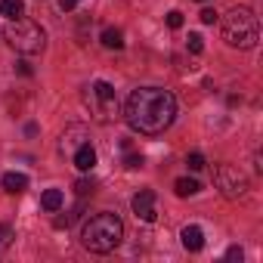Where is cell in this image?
Wrapping results in <instances>:
<instances>
[{"label":"cell","instance_id":"1","mask_svg":"<svg viewBox=\"0 0 263 263\" xmlns=\"http://www.w3.org/2000/svg\"><path fill=\"white\" fill-rule=\"evenodd\" d=\"M127 124L143 137H158L177 118V99L171 90L161 87H137L124 102Z\"/></svg>","mask_w":263,"mask_h":263},{"label":"cell","instance_id":"2","mask_svg":"<svg viewBox=\"0 0 263 263\" xmlns=\"http://www.w3.org/2000/svg\"><path fill=\"white\" fill-rule=\"evenodd\" d=\"M124 241V223L118 214L111 211H99L96 217H90L84 223V232H81V245L93 254H111L118 245Z\"/></svg>","mask_w":263,"mask_h":263},{"label":"cell","instance_id":"3","mask_svg":"<svg viewBox=\"0 0 263 263\" xmlns=\"http://www.w3.org/2000/svg\"><path fill=\"white\" fill-rule=\"evenodd\" d=\"M257 37H260V25H257L254 10L232 7L223 16V41L229 47H235V50H254L257 47Z\"/></svg>","mask_w":263,"mask_h":263},{"label":"cell","instance_id":"4","mask_svg":"<svg viewBox=\"0 0 263 263\" xmlns=\"http://www.w3.org/2000/svg\"><path fill=\"white\" fill-rule=\"evenodd\" d=\"M7 41H10V47H13L16 53H22V56H37V53H44V47H47L44 28H41L37 22H31V19H13L10 28H7Z\"/></svg>","mask_w":263,"mask_h":263},{"label":"cell","instance_id":"5","mask_svg":"<svg viewBox=\"0 0 263 263\" xmlns=\"http://www.w3.org/2000/svg\"><path fill=\"white\" fill-rule=\"evenodd\" d=\"M87 105H90V111L96 115V118H102V121H108L115 111H118V99H115V87L108 84V81H96L93 87H87Z\"/></svg>","mask_w":263,"mask_h":263},{"label":"cell","instance_id":"6","mask_svg":"<svg viewBox=\"0 0 263 263\" xmlns=\"http://www.w3.org/2000/svg\"><path fill=\"white\" fill-rule=\"evenodd\" d=\"M214 183H217V189H220L226 198H241V195L248 192V177H245L238 167H232V164H217Z\"/></svg>","mask_w":263,"mask_h":263},{"label":"cell","instance_id":"7","mask_svg":"<svg viewBox=\"0 0 263 263\" xmlns=\"http://www.w3.org/2000/svg\"><path fill=\"white\" fill-rule=\"evenodd\" d=\"M134 214H137L143 223H152V220L158 217V211H155V192H152V189H140V192L134 195Z\"/></svg>","mask_w":263,"mask_h":263},{"label":"cell","instance_id":"8","mask_svg":"<svg viewBox=\"0 0 263 263\" xmlns=\"http://www.w3.org/2000/svg\"><path fill=\"white\" fill-rule=\"evenodd\" d=\"M84 143H87V127H81V124H71L62 134V152H74Z\"/></svg>","mask_w":263,"mask_h":263},{"label":"cell","instance_id":"9","mask_svg":"<svg viewBox=\"0 0 263 263\" xmlns=\"http://www.w3.org/2000/svg\"><path fill=\"white\" fill-rule=\"evenodd\" d=\"M71 158H74V167H78V171H84V174L96 167V149H93L90 143H84V146H78V149L71 152Z\"/></svg>","mask_w":263,"mask_h":263},{"label":"cell","instance_id":"10","mask_svg":"<svg viewBox=\"0 0 263 263\" xmlns=\"http://www.w3.org/2000/svg\"><path fill=\"white\" fill-rule=\"evenodd\" d=\"M180 241H183V248L186 251H201L204 248V232L198 229V226H183V232H180Z\"/></svg>","mask_w":263,"mask_h":263},{"label":"cell","instance_id":"11","mask_svg":"<svg viewBox=\"0 0 263 263\" xmlns=\"http://www.w3.org/2000/svg\"><path fill=\"white\" fill-rule=\"evenodd\" d=\"M0 186H4L10 195H19V192H25V189H28V177H25V174H16V171H10V174H4Z\"/></svg>","mask_w":263,"mask_h":263},{"label":"cell","instance_id":"12","mask_svg":"<svg viewBox=\"0 0 263 263\" xmlns=\"http://www.w3.org/2000/svg\"><path fill=\"white\" fill-rule=\"evenodd\" d=\"M0 16H7L10 22L22 19L25 16V0H0Z\"/></svg>","mask_w":263,"mask_h":263},{"label":"cell","instance_id":"13","mask_svg":"<svg viewBox=\"0 0 263 263\" xmlns=\"http://www.w3.org/2000/svg\"><path fill=\"white\" fill-rule=\"evenodd\" d=\"M99 41H102L105 50H121V47H124V34H121V28H105V31L99 34Z\"/></svg>","mask_w":263,"mask_h":263},{"label":"cell","instance_id":"14","mask_svg":"<svg viewBox=\"0 0 263 263\" xmlns=\"http://www.w3.org/2000/svg\"><path fill=\"white\" fill-rule=\"evenodd\" d=\"M62 201H65V195H62L59 189H47V192L41 195V208H44V211H50V214H53V211H59V208H62Z\"/></svg>","mask_w":263,"mask_h":263},{"label":"cell","instance_id":"15","mask_svg":"<svg viewBox=\"0 0 263 263\" xmlns=\"http://www.w3.org/2000/svg\"><path fill=\"white\" fill-rule=\"evenodd\" d=\"M174 189H177L180 198H189V195H195L201 186H198V180H192V177H180V180L174 183Z\"/></svg>","mask_w":263,"mask_h":263},{"label":"cell","instance_id":"16","mask_svg":"<svg viewBox=\"0 0 263 263\" xmlns=\"http://www.w3.org/2000/svg\"><path fill=\"white\" fill-rule=\"evenodd\" d=\"M186 167H189V171H201V167H204V155H201V152H192V155L186 158Z\"/></svg>","mask_w":263,"mask_h":263},{"label":"cell","instance_id":"17","mask_svg":"<svg viewBox=\"0 0 263 263\" xmlns=\"http://www.w3.org/2000/svg\"><path fill=\"white\" fill-rule=\"evenodd\" d=\"M124 164H127L130 171H137V167H143V155H137V152H127V155H124Z\"/></svg>","mask_w":263,"mask_h":263},{"label":"cell","instance_id":"18","mask_svg":"<svg viewBox=\"0 0 263 263\" xmlns=\"http://www.w3.org/2000/svg\"><path fill=\"white\" fill-rule=\"evenodd\" d=\"M167 28H174V31L183 28V13H180V10H171V13H167Z\"/></svg>","mask_w":263,"mask_h":263},{"label":"cell","instance_id":"19","mask_svg":"<svg viewBox=\"0 0 263 263\" xmlns=\"http://www.w3.org/2000/svg\"><path fill=\"white\" fill-rule=\"evenodd\" d=\"M186 47H189L192 53H201V50H204V37H201V34H189V41H186Z\"/></svg>","mask_w":263,"mask_h":263},{"label":"cell","instance_id":"20","mask_svg":"<svg viewBox=\"0 0 263 263\" xmlns=\"http://www.w3.org/2000/svg\"><path fill=\"white\" fill-rule=\"evenodd\" d=\"M74 192H78L81 198L90 195V192H93V180H78V183H74Z\"/></svg>","mask_w":263,"mask_h":263},{"label":"cell","instance_id":"21","mask_svg":"<svg viewBox=\"0 0 263 263\" xmlns=\"http://www.w3.org/2000/svg\"><path fill=\"white\" fill-rule=\"evenodd\" d=\"M13 241V226H0V248H7Z\"/></svg>","mask_w":263,"mask_h":263},{"label":"cell","instance_id":"22","mask_svg":"<svg viewBox=\"0 0 263 263\" xmlns=\"http://www.w3.org/2000/svg\"><path fill=\"white\" fill-rule=\"evenodd\" d=\"M201 22H204V25H214V22H217V13H214V10H201Z\"/></svg>","mask_w":263,"mask_h":263},{"label":"cell","instance_id":"23","mask_svg":"<svg viewBox=\"0 0 263 263\" xmlns=\"http://www.w3.org/2000/svg\"><path fill=\"white\" fill-rule=\"evenodd\" d=\"M16 65H19V74H25V78H31V74H34V68H31L25 59H22V62H16Z\"/></svg>","mask_w":263,"mask_h":263},{"label":"cell","instance_id":"24","mask_svg":"<svg viewBox=\"0 0 263 263\" xmlns=\"http://www.w3.org/2000/svg\"><path fill=\"white\" fill-rule=\"evenodd\" d=\"M74 7H78V0H59V10L62 13H71Z\"/></svg>","mask_w":263,"mask_h":263},{"label":"cell","instance_id":"25","mask_svg":"<svg viewBox=\"0 0 263 263\" xmlns=\"http://www.w3.org/2000/svg\"><path fill=\"white\" fill-rule=\"evenodd\" d=\"M226 260H241V248H229L226 251Z\"/></svg>","mask_w":263,"mask_h":263}]
</instances>
